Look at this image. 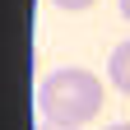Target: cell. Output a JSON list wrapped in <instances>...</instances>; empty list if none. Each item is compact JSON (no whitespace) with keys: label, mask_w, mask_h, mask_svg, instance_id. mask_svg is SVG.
Segmentation results:
<instances>
[{"label":"cell","mask_w":130,"mask_h":130,"mask_svg":"<svg viewBox=\"0 0 130 130\" xmlns=\"http://www.w3.org/2000/svg\"><path fill=\"white\" fill-rule=\"evenodd\" d=\"M37 107L56 125H84L102 111V79L93 70H51L37 84Z\"/></svg>","instance_id":"obj_1"},{"label":"cell","mask_w":130,"mask_h":130,"mask_svg":"<svg viewBox=\"0 0 130 130\" xmlns=\"http://www.w3.org/2000/svg\"><path fill=\"white\" fill-rule=\"evenodd\" d=\"M107 74H111V84H116L121 93H130V37L121 46H111V60H107Z\"/></svg>","instance_id":"obj_2"},{"label":"cell","mask_w":130,"mask_h":130,"mask_svg":"<svg viewBox=\"0 0 130 130\" xmlns=\"http://www.w3.org/2000/svg\"><path fill=\"white\" fill-rule=\"evenodd\" d=\"M51 5H56V9H74V14H79V9H88V5H98V0H51Z\"/></svg>","instance_id":"obj_3"},{"label":"cell","mask_w":130,"mask_h":130,"mask_svg":"<svg viewBox=\"0 0 130 130\" xmlns=\"http://www.w3.org/2000/svg\"><path fill=\"white\" fill-rule=\"evenodd\" d=\"M37 130H79V125H56V121H46V125H37Z\"/></svg>","instance_id":"obj_4"},{"label":"cell","mask_w":130,"mask_h":130,"mask_svg":"<svg viewBox=\"0 0 130 130\" xmlns=\"http://www.w3.org/2000/svg\"><path fill=\"white\" fill-rule=\"evenodd\" d=\"M121 14H125V23H130V0H121Z\"/></svg>","instance_id":"obj_5"},{"label":"cell","mask_w":130,"mask_h":130,"mask_svg":"<svg viewBox=\"0 0 130 130\" xmlns=\"http://www.w3.org/2000/svg\"><path fill=\"white\" fill-rule=\"evenodd\" d=\"M107 130H130V121H121V125H107Z\"/></svg>","instance_id":"obj_6"}]
</instances>
